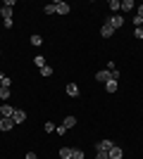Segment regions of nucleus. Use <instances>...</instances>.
Returning <instances> with one entry per match:
<instances>
[{"mask_svg":"<svg viewBox=\"0 0 143 159\" xmlns=\"http://www.w3.org/2000/svg\"><path fill=\"white\" fill-rule=\"evenodd\" d=\"M107 24L117 31L119 26H124V17H122V14H110V17H107Z\"/></svg>","mask_w":143,"mask_h":159,"instance_id":"nucleus-1","label":"nucleus"},{"mask_svg":"<svg viewBox=\"0 0 143 159\" xmlns=\"http://www.w3.org/2000/svg\"><path fill=\"white\" fill-rule=\"evenodd\" d=\"M115 147V140H98L95 143V150H100V152H110Z\"/></svg>","mask_w":143,"mask_h":159,"instance_id":"nucleus-2","label":"nucleus"},{"mask_svg":"<svg viewBox=\"0 0 143 159\" xmlns=\"http://www.w3.org/2000/svg\"><path fill=\"white\" fill-rule=\"evenodd\" d=\"M53 5H55V14H69V10H72V7H69L67 2H62V0H55Z\"/></svg>","mask_w":143,"mask_h":159,"instance_id":"nucleus-3","label":"nucleus"},{"mask_svg":"<svg viewBox=\"0 0 143 159\" xmlns=\"http://www.w3.org/2000/svg\"><path fill=\"white\" fill-rule=\"evenodd\" d=\"M110 79H112V71H110V69H102V71L95 74V81H100V83H107Z\"/></svg>","mask_w":143,"mask_h":159,"instance_id":"nucleus-4","label":"nucleus"},{"mask_svg":"<svg viewBox=\"0 0 143 159\" xmlns=\"http://www.w3.org/2000/svg\"><path fill=\"white\" fill-rule=\"evenodd\" d=\"M12 121H14V124H24V121H26V112H24V109H14Z\"/></svg>","mask_w":143,"mask_h":159,"instance_id":"nucleus-5","label":"nucleus"},{"mask_svg":"<svg viewBox=\"0 0 143 159\" xmlns=\"http://www.w3.org/2000/svg\"><path fill=\"white\" fill-rule=\"evenodd\" d=\"M64 90H67L69 98H79V95H81V90H79V86H76V83H67V88H64Z\"/></svg>","mask_w":143,"mask_h":159,"instance_id":"nucleus-6","label":"nucleus"},{"mask_svg":"<svg viewBox=\"0 0 143 159\" xmlns=\"http://www.w3.org/2000/svg\"><path fill=\"white\" fill-rule=\"evenodd\" d=\"M110 159H122L124 157V150H122V147H119V145H115V147H112V150H110Z\"/></svg>","mask_w":143,"mask_h":159,"instance_id":"nucleus-7","label":"nucleus"},{"mask_svg":"<svg viewBox=\"0 0 143 159\" xmlns=\"http://www.w3.org/2000/svg\"><path fill=\"white\" fill-rule=\"evenodd\" d=\"M0 114H2V119H12V114H14L12 105H2L0 107Z\"/></svg>","mask_w":143,"mask_h":159,"instance_id":"nucleus-8","label":"nucleus"},{"mask_svg":"<svg viewBox=\"0 0 143 159\" xmlns=\"http://www.w3.org/2000/svg\"><path fill=\"white\" fill-rule=\"evenodd\" d=\"M100 36L102 38H112V36H115V29L110 26V24H105V26L100 29Z\"/></svg>","mask_w":143,"mask_h":159,"instance_id":"nucleus-9","label":"nucleus"},{"mask_svg":"<svg viewBox=\"0 0 143 159\" xmlns=\"http://www.w3.org/2000/svg\"><path fill=\"white\" fill-rule=\"evenodd\" d=\"M131 10H136V2L134 0H122V12H131Z\"/></svg>","mask_w":143,"mask_h":159,"instance_id":"nucleus-10","label":"nucleus"},{"mask_svg":"<svg viewBox=\"0 0 143 159\" xmlns=\"http://www.w3.org/2000/svg\"><path fill=\"white\" fill-rule=\"evenodd\" d=\"M14 121L12 119H0V131H12Z\"/></svg>","mask_w":143,"mask_h":159,"instance_id":"nucleus-11","label":"nucleus"},{"mask_svg":"<svg viewBox=\"0 0 143 159\" xmlns=\"http://www.w3.org/2000/svg\"><path fill=\"white\" fill-rule=\"evenodd\" d=\"M62 126L69 131V128H74V126H76V119H74V116H64V119H62Z\"/></svg>","mask_w":143,"mask_h":159,"instance_id":"nucleus-12","label":"nucleus"},{"mask_svg":"<svg viewBox=\"0 0 143 159\" xmlns=\"http://www.w3.org/2000/svg\"><path fill=\"white\" fill-rule=\"evenodd\" d=\"M12 12H14V10H12V7H0V17H2V19H12Z\"/></svg>","mask_w":143,"mask_h":159,"instance_id":"nucleus-13","label":"nucleus"},{"mask_svg":"<svg viewBox=\"0 0 143 159\" xmlns=\"http://www.w3.org/2000/svg\"><path fill=\"white\" fill-rule=\"evenodd\" d=\"M31 45H34V48L43 45V36H41V33H34V36H31Z\"/></svg>","mask_w":143,"mask_h":159,"instance_id":"nucleus-14","label":"nucleus"},{"mask_svg":"<svg viewBox=\"0 0 143 159\" xmlns=\"http://www.w3.org/2000/svg\"><path fill=\"white\" fill-rule=\"evenodd\" d=\"M122 10V0H110V12L115 14V12H119Z\"/></svg>","mask_w":143,"mask_h":159,"instance_id":"nucleus-15","label":"nucleus"},{"mask_svg":"<svg viewBox=\"0 0 143 159\" xmlns=\"http://www.w3.org/2000/svg\"><path fill=\"white\" fill-rule=\"evenodd\" d=\"M105 90H107V93H117V81L110 79L107 83H105Z\"/></svg>","mask_w":143,"mask_h":159,"instance_id":"nucleus-16","label":"nucleus"},{"mask_svg":"<svg viewBox=\"0 0 143 159\" xmlns=\"http://www.w3.org/2000/svg\"><path fill=\"white\" fill-rule=\"evenodd\" d=\"M60 159H72V147H60Z\"/></svg>","mask_w":143,"mask_h":159,"instance_id":"nucleus-17","label":"nucleus"},{"mask_svg":"<svg viewBox=\"0 0 143 159\" xmlns=\"http://www.w3.org/2000/svg\"><path fill=\"white\" fill-rule=\"evenodd\" d=\"M0 100H10V88L0 86Z\"/></svg>","mask_w":143,"mask_h":159,"instance_id":"nucleus-18","label":"nucleus"},{"mask_svg":"<svg viewBox=\"0 0 143 159\" xmlns=\"http://www.w3.org/2000/svg\"><path fill=\"white\" fill-rule=\"evenodd\" d=\"M34 64L38 66V69H43V66H45V57H43V55H38V57H34Z\"/></svg>","mask_w":143,"mask_h":159,"instance_id":"nucleus-19","label":"nucleus"},{"mask_svg":"<svg viewBox=\"0 0 143 159\" xmlns=\"http://www.w3.org/2000/svg\"><path fill=\"white\" fill-rule=\"evenodd\" d=\"M43 131L45 133H55V124L53 121H45V124H43Z\"/></svg>","mask_w":143,"mask_h":159,"instance_id":"nucleus-20","label":"nucleus"},{"mask_svg":"<svg viewBox=\"0 0 143 159\" xmlns=\"http://www.w3.org/2000/svg\"><path fill=\"white\" fill-rule=\"evenodd\" d=\"M86 157V154H83V150H79V147H76V150H72V159H83Z\"/></svg>","mask_w":143,"mask_h":159,"instance_id":"nucleus-21","label":"nucleus"},{"mask_svg":"<svg viewBox=\"0 0 143 159\" xmlns=\"http://www.w3.org/2000/svg\"><path fill=\"white\" fill-rule=\"evenodd\" d=\"M41 76H45V79H48V76H53V66H43V69H41Z\"/></svg>","mask_w":143,"mask_h":159,"instance_id":"nucleus-22","label":"nucleus"},{"mask_svg":"<svg viewBox=\"0 0 143 159\" xmlns=\"http://www.w3.org/2000/svg\"><path fill=\"white\" fill-rule=\"evenodd\" d=\"M43 12H45V14H55V5H53V2L45 5V7H43Z\"/></svg>","mask_w":143,"mask_h":159,"instance_id":"nucleus-23","label":"nucleus"},{"mask_svg":"<svg viewBox=\"0 0 143 159\" xmlns=\"http://www.w3.org/2000/svg\"><path fill=\"white\" fill-rule=\"evenodd\" d=\"M55 133H57V135H64V133H67V128L60 124V126H55Z\"/></svg>","mask_w":143,"mask_h":159,"instance_id":"nucleus-24","label":"nucleus"},{"mask_svg":"<svg viewBox=\"0 0 143 159\" xmlns=\"http://www.w3.org/2000/svg\"><path fill=\"white\" fill-rule=\"evenodd\" d=\"M95 159H110V154H107V152H100V150H98V152H95Z\"/></svg>","mask_w":143,"mask_h":159,"instance_id":"nucleus-25","label":"nucleus"},{"mask_svg":"<svg viewBox=\"0 0 143 159\" xmlns=\"http://www.w3.org/2000/svg\"><path fill=\"white\" fill-rule=\"evenodd\" d=\"M2 26H5V29H12L14 21H12V19H2Z\"/></svg>","mask_w":143,"mask_h":159,"instance_id":"nucleus-26","label":"nucleus"},{"mask_svg":"<svg viewBox=\"0 0 143 159\" xmlns=\"http://www.w3.org/2000/svg\"><path fill=\"white\" fill-rule=\"evenodd\" d=\"M2 86H7V88L12 86V81H10V76H5V74H2Z\"/></svg>","mask_w":143,"mask_h":159,"instance_id":"nucleus-27","label":"nucleus"},{"mask_svg":"<svg viewBox=\"0 0 143 159\" xmlns=\"http://www.w3.org/2000/svg\"><path fill=\"white\" fill-rule=\"evenodd\" d=\"M134 36H136V38H143V26H138L136 31H134Z\"/></svg>","mask_w":143,"mask_h":159,"instance_id":"nucleus-28","label":"nucleus"},{"mask_svg":"<svg viewBox=\"0 0 143 159\" xmlns=\"http://www.w3.org/2000/svg\"><path fill=\"white\" fill-rule=\"evenodd\" d=\"M136 17H141V19H143V5H136Z\"/></svg>","mask_w":143,"mask_h":159,"instance_id":"nucleus-29","label":"nucleus"},{"mask_svg":"<svg viewBox=\"0 0 143 159\" xmlns=\"http://www.w3.org/2000/svg\"><path fill=\"white\" fill-rule=\"evenodd\" d=\"M24 159H38V157H36V152H26V157H24Z\"/></svg>","mask_w":143,"mask_h":159,"instance_id":"nucleus-30","label":"nucleus"},{"mask_svg":"<svg viewBox=\"0 0 143 159\" xmlns=\"http://www.w3.org/2000/svg\"><path fill=\"white\" fill-rule=\"evenodd\" d=\"M0 86H2V74H0Z\"/></svg>","mask_w":143,"mask_h":159,"instance_id":"nucleus-31","label":"nucleus"},{"mask_svg":"<svg viewBox=\"0 0 143 159\" xmlns=\"http://www.w3.org/2000/svg\"><path fill=\"white\" fill-rule=\"evenodd\" d=\"M0 119H2V114H0Z\"/></svg>","mask_w":143,"mask_h":159,"instance_id":"nucleus-32","label":"nucleus"},{"mask_svg":"<svg viewBox=\"0 0 143 159\" xmlns=\"http://www.w3.org/2000/svg\"><path fill=\"white\" fill-rule=\"evenodd\" d=\"M0 55H2V50H0Z\"/></svg>","mask_w":143,"mask_h":159,"instance_id":"nucleus-33","label":"nucleus"}]
</instances>
